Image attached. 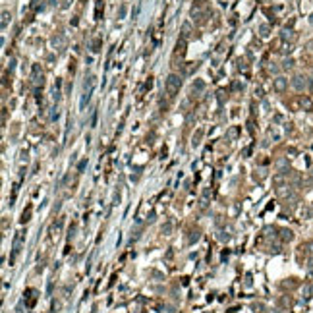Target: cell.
Masks as SVG:
<instances>
[{
  "label": "cell",
  "instance_id": "6da1fadb",
  "mask_svg": "<svg viewBox=\"0 0 313 313\" xmlns=\"http://www.w3.org/2000/svg\"><path fill=\"white\" fill-rule=\"evenodd\" d=\"M180 85H182L180 76H176V73H170V76L166 77V83H164L168 97H174V95H176L178 91H180Z\"/></svg>",
  "mask_w": 313,
  "mask_h": 313
},
{
  "label": "cell",
  "instance_id": "5bb4252c",
  "mask_svg": "<svg viewBox=\"0 0 313 313\" xmlns=\"http://www.w3.org/2000/svg\"><path fill=\"white\" fill-rule=\"evenodd\" d=\"M282 182H284V176H282V174H277V176H274V184H277V186H280Z\"/></svg>",
  "mask_w": 313,
  "mask_h": 313
},
{
  "label": "cell",
  "instance_id": "7a4b0ae2",
  "mask_svg": "<svg viewBox=\"0 0 313 313\" xmlns=\"http://www.w3.org/2000/svg\"><path fill=\"white\" fill-rule=\"evenodd\" d=\"M298 101H300V108L302 110H307V112H311V110H313V99H311L309 95H302Z\"/></svg>",
  "mask_w": 313,
  "mask_h": 313
},
{
  "label": "cell",
  "instance_id": "ba28073f",
  "mask_svg": "<svg viewBox=\"0 0 313 313\" xmlns=\"http://www.w3.org/2000/svg\"><path fill=\"white\" fill-rule=\"evenodd\" d=\"M203 87H205V83H203V81H197V83H193L191 91H193V93H199V91L203 89Z\"/></svg>",
  "mask_w": 313,
  "mask_h": 313
},
{
  "label": "cell",
  "instance_id": "d6986e66",
  "mask_svg": "<svg viewBox=\"0 0 313 313\" xmlns=\"http://www.w3.org/2000/svg\"><path fill=\"white\" fill-rule=\"evenodd\" d=\"M292 64H294L292 60H286V62H284V70H288V68H292Z\"/></svg>",
  "mask_w": 313,
  "mask_h": 313
},
{
  "label": "cell",
  "instance_id": "7c38bea8",
  "mask_svg": "<svg viewBox=\"0 0 313 313\" xmlns=\"http://www.w3.org/2000/svg\"><path fill=\"white\" fill-rule=\"evenodd\" d=\"M282 240H292V232L290 230H282Z\"/></svg>",
  "mask_w": 313,
  "mask_h": 313
},
{
  "label": "cell",
  "instance_id": "277c9868",
  "mask_svg": "<svg viewBox=\"0 0 313 313\" xmlns=\"http://www.w3.org/2000/svg\"><path fill=\"white\" fill-rule=\"evenodd\" d=\"M292 85H294V89H298V91H303L307 87V79L303 76H296L292 79Z\"/></svg>",
  "mask_w": 313,
  "mask_h": 313
},
{
  "label": "cell",
  "instance_id": "30bf717a",
  "mask_svg": "<svg viewBox=\"0 0 313 313\" xmlns=\"http://www.w3.org/2000/svg\"><path fill=\"white\" fill-rule=\"evenodd\" d=\"M29 217H31V207L27 211H23V215H21V222H27L29 220Z\"/></svg>",
  "mask_w": 313,
  "mask_h": 313
},
{
  "label": "cell",
  "instance_id": "ac0fdd59",
  "mask_svg": "<svg viewBox=\"0 0 313 313\" xmlns=\"http://www.w3.org/2000/svg\"><path fill=\"white\" fill-rule=\"evenodd\" d=\"M85 164H87V160H81V163H79V164H77V170H79V172H81V170H83V168H85Z\"/></svg>",
  "mask_w": 313,
  "mask_h": 313
},
{
  "label": "cell",
  "instance_id": "3957f363",
  "mask_svg": "<svg viewBox=\"0 0 313 313\" xmlns=\"http://www.w3.org/2000/svg\"><path fill=\"white\" fill-rule=\"evenodd\" d=\"M273 87H274V91H278V93H284L286 87H288V79L286 77H277V79L273 81Z\"/></svg>",
  "mask_w": 313,
  "mask_h": 313
},
{
  "label": "cell",
  "instance_id": "7402d4cb",
  "mask_svg": "<svg viewBox=\"0 0 313 313\" xmlns=\"http://www.w3.org/2000/svg\"><path fill=\"white\" fill-rule=\"evenodd\" d=\"M163 232H164V234H168V232H170V224H166V226L163 228Z\"/></svg>",
  "mask_w": 313,
  "mask_h": 313
},
{
  "label": "cell",
  "instance_id": "5b68a950",
  "mask_svg": "<svg viewBox=\"0 0 313 313\" xmlns=\"http://www.w3.org/2000/svg\"><path fill=\"white\" fill-rule=\"evenodd\" d=\"M33 83L35 85H43V72H41L39 66H33Z\"/></svg>",
  "mask_w": 313,
  "mask_h": 313
},
{
  "label": "cell",
  "instance_id": "2e32d148",
  "mask_svg": "<svg viewBox=\"0 0 313 313\" xmlns=\"http://www.w3.org/2000/svg\"><path fill=\"white\" fill-rule=\"evenodd\" d=\"M126 16V6H120V10H118V17H124Z\"/></svg>",
  "mask_w": 313,
  "mask_h": 313
},
{
  "label": "cell",
  "instance_id": "e0dca14e",
  "mask_svg": "<svg viewBox=\"0 0 313 313\" xmlns=\"http://www.w3.org/2000/svg\"><path fill=\"white\" fill-rule=\"evenodd\" d=\"M195 2V8H201V6H205V0H193Z\"/></svg>",
  "mask_w": 313,
  "mask_h": 313
},
{
  "label": "cell",
  "instance_id": "9c48e42d",
  "mask_svg": "<svg viewBox=\"0 0 313 313\" xmlns=\"http://www.w3.org/2000/svg\"><path fill=\"white\" fill-rule=\"evenodd\" d=\"M259 35L261 37H269V25H261L259 27Z\"/></svg>",
  "mask_w": 313,
  "mask_h": 313
},
{
  "label": "cell",
  "instance_id": "52a82bcc",
  "mask_svg": "<svg viewBox=\"0 0 313 313\" xmlns=\"http://www.w3.org/2000/svg\"><path fill=\"white\" fill-rule=\"evenodd\" d=\"M191 35V25L190 23H184L182 25V39H187Z\"/></svg>",
  "mask_w": 313,
  "mask_h": 313
},
{
  "label": "cell",
  "instance_id": "8fae6325",
  "mask_svg": "<svg viewBox=\"0 0 313 313\" xmlns=\"http://www.w3.org/2000/svg\"><path fill=\"white\" fill-rule=\"evenodd\" d=\"M280 50H282L284 54H290V52H292V45H290V43H288V45L284 43V45H282V48H280Z\"/></svg>",
  "mask_w": 313,
  "mask_h": 313
},
{
  "label": "cell",
  "instance_id": "ffe728a7",
  "mask_svg": "<svg viewBox=\"0 0 313 313\" xmlns=\"http://www.w3.org/2000/svg\"><path fill=\"white\" fill-rule=\"evenodd\" d=\"M145 87H147V89H151V87H153V79H151V77H149V79H147V83H145Z\"/></svg>",
  "mask_w": 313,
  "mask_h": 313
},
{
  "label": "cell",
  "instance_id": "4fadbf2b",
  "mask_svg": "<svg viewBox=\"0 0 313 313\" xmlns=\"http://www.w3.org/2000/svg\"><path fill=\"white\" fill-rule=\"evenodd\" d=\"M8 17H10V14L4 12V14H2V27H6V25H8Z\"/></svg>",
  "mask_w": 313,
  "mask_h": 313
},
{
  "label": "cell",
  "instance_id": "44dd1931",
  "mask_svg": "<svg viewBox=\"0 0 313 313\" xmlns=\"http://www.w3.org/2000/svg\"><path fill=\"white\" fill-rule=\"evenodd\" d=\"M99 45H101V41H99V39H97V41H95V43H93V50H99Z\"/></svg>",
  "mask_w": 313,
  "mask_h": 313
},
{
  "label": "cell",
  "instance_id": "9a60e30c",
  "mask_svg": "<svg viewBox=\"0 0 313 313\" xmlns=\"http://www.w3.org/2000/svg\"><path fill=\"white\" fill-rule=\"evenodd\" d=\"M195 68H197V64H195V62H190V66L186 68V73H191L193 70H195Z\"/></svg>",
  "mask_w": 313,
  "mask_h": 313
},
{
  "label": "cell",
  "instance_id": "8992f818",
  "mask_svg": "<svg viewBox=\"0 0 313 313\" xmlns=\"http://www.w3.org/2000/svg\"><path fill=\"white\" fill-rule=\"evenodd\" d=\"M176 54H180V56L186 54V39H180L176 43Z\"/></svg>",
  "mask_w": 313,
  "mask_h": 313
}]
</instances>
